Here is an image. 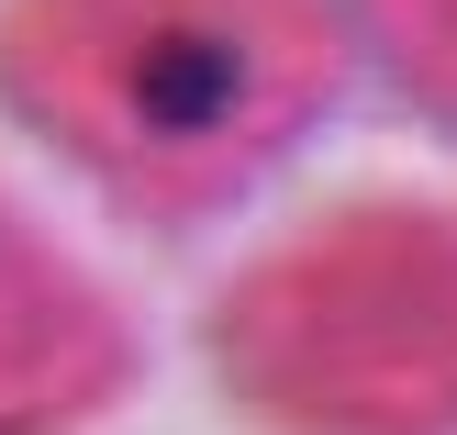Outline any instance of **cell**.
Here are the masks:
<instances>
[{"label":"cell","instance_id":"2","mask_svg":"<svg viewBox=\"0 0 457 435\" xmlns=\"http://www.w3.org/2000/svg\"><path fill=\"white\" fill-rule=\"evenodd\" d=\"M245 369L324 414L457 402V223H346L245 290Z\"/></svg>","mask_w":457,"mask_h":435},{"label":"cell","instance_id":"3","mask_svg":"<svg viewBox=\"0 0 457 435\" xmlns=\"http://www.w3.org/2000/svg\"><path fill=\"white\" fill-rule=\"evenodd\" d=\"M101 357H112V335L89 313V290L0 223V414H45V402L89 391Z\"/></svg>","mask_w":457,"mask_h":435},{"label":"cell","instance_id":"4","mask_svg":"<svg viewBox=\"0 0 457 435\" xmlns=\"http://www.w3.org/2000/svg\"><path fill=\"white\" fill-rule=\"evenodd\" d=\"M379 22H391L402 67H413L424 89H446V101H457V0H379Z\"/></svg>","mask_w":457,"mask_h":435},{"label":"cell","instance_id":"1","mask_svg":"<svg viewBox=\"0 0 457 435\" xmlns=\"http://www.w3.org/2000/svg\"><path fill=\"white\" fill-rule=\"evenodd\" d=\"M312 0H22L12 89L134 201H212L324 101Z\"/></svg>","mask_w":457,"mask_h":435}]
</instances>
